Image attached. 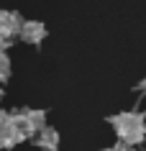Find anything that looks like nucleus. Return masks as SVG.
Here are the masks:
<instances>
[{
	"instance_id": "7ed1b4c3",
	"label": "nucleus",
	"mask_w": 146,
	"mask_h": 151,
	"mask_svg": "<svg viewBox=\"0 0 146 151\" xmlns=\"http://www.w3.org/2000/svg\"><path fill=\"white\" fill-rule=\"evenodd\" d=\"M18 33H21V39H23L26 44H39V41L46 36V28H44V23H39V21H23Z\"/></svg>"
},
{
	"instance_id": "39448f33",
	"label": "nucleus",
	"mask_w": 146,
	"mask_h": 151,
	"mask_svg": "<svg viewBox=\"0 0 146 151\" xmlns=\"http://www.w3.org/2000/svg\"><path fill=\"white\" fill-rule=\"evenodd\" d=\"M26 118H28V123H31L33 131H41V128H44V123H46L44 110H26Z\"/></svg>"
},
{
	"instance_id": "423d86ee",
	"label": "nucleus",
	"mask_w": 146,
	"mask_h": 151,
	"mask_svg": "<svg viewBox=\"0 0 146 151\" xmlns=\"http://www.w3.org/2000/svg\"><path fill=\"white\" fill-rule=\"evenodd\" d=\"M8 77H10V62L5 54H0V82L8 80Z\"/></svg>"
},
{
	"instance_id": "20e7f679",
	"label": "nucleus",
	"mask_w": 146,
	"mask_h": 151,
	"mask_svg": "<svg viewBox=\"0 0 146 151\" xmlns=\"http://www.w3.org/2000/svg\"><path fill=\"white\" fill-rule=\"evenodd\" d=\"M36 143H39L44 151H57V146H59V133L54 131V128H41L39 131V138H36Z\"/></svg>"
},
{
	"instance_id": "1a4fd4ad",
	"label": "nucleus",
	"mask_w": 146,
	"mask_h": 151,
	"mask_svg": "<svg viewBox=\"0 0 146 151\" xmlns=\"http://www.w3.org/2000/svg\"><path fill=\"white\" fill-rule=\"evenodd\" d=\"M138 90H146V80H144V82H141V85H138Z\"/></svg>"
},
{
	"instance_id": "0eeeda50",
	"label": "nucleus",
	"mask_w": 146,
	"mask_h": 151,
	"mask_svg": "<svg viewBox=\"0 0 146 151\" xmlns=\"http://www.w3.org/2000/svg\"><path fill=\"white\" fill-rule=\"evenodd\" d=\"M110 151H133V146H128V143H118V146H115V149H110Z\"/></svg>"
},
{
	"instance_id": "f03ea898",
	"label": "nucleus",
	"mask_w": 146,
	"mask_h": 151,
	"mask_svg": "<svg viewBox=\"0 0 146 151\" xmlns=\"http://www.w3.org/2000/svg\"><path fill=\"white\" fill-rule=\"evenodd\" d=\"M21 16L18 13H10V10H0V36L3 39H13L18 31H21Z\"/></svg>"
},
{
	"instance_id": "6e6552de",
	"label": "nucleus",
	"mask_w": 146,
	"mask_h": 151,
	"mask_svg": "<svg viewBox=\"0 0 146 151\" xmlns=\"http://www.w3.org/2000/svg\"><path fill=\"white\" fill-rule=\"evenodd\" d=\"M8 46H10V39H3V36H0V54H3Z\"/></svg>"
},
{
	"instance_id": "f257e3e1",
	"label": "nucleus",
	"mask_w": 146,
	"mask_h": 151,
	"mask_svg": "<svg viewBox=\"0 0 146 151\" xmlns=\"http://www.w3.org/2000/svg\"><path fill=\"white\" fill-rule=\"evenodd\" d=\"M110 123L115 126L118 136H121L123 143L128 146H136V143L144 141V113H121V115H110Z\"/></svg>"
}]
</instances>
